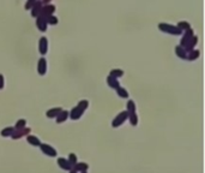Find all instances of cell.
<instances>
[{"mask_svg": "<svg viewBox=\"0 0 205 173\" xmlns=\"http://www.w3.org/2000/svg\"><path fill=\"white\" fill-rule=\"evenodd\" d=\"M70 173H78V172H76L75 170H71V171H70Z\"/></svg>", "mask_w": 205, "mask_h": 173, "instance_id": "obj_20", "label": "cell"}, {"mask_svg": "<svg viewBox=\"0 0 205 173\" xmlns=\"http://www.w3.org/2000/svg\"><path fill=\"white\" fill-rule=\"evenodd\" d=\"M67 117H68V112L67 111H61L59 114H58V117H56V123H64L65 120L67 119Z\"/></svg>", "mask_w": 205, "mask_h": 173, "instance_id": "obj_8", "label": "cell"}, {"mask_svg": "<svg viewBox=\"0 0 205 173\" xmlns=\"http://www.w3.org/2000/svg\"><path fill=\"white\" fill-rule=\"evenodd\" d=\"M4 88V77L0 75V89Z\"/></svg>", "mask_w": 205, "mask_h": 173, "instance_id": "obj_19", "label": "cell"}, {"mask_svg": "<svg viewBox=\"0 0 205 173\" xmlns=\"http://www.w3.org/2000/svg\"><path fill=\"white\" fill-rule=\"evenodd\" d=\"M108 83H109V86H112L113 88H115V89H118L119 86V83L115 81V79H113V77L110 76V77H108Z\"/></svg>", "mask_w": 205, "mask_h": 173, "instance_id": "obj_15", "label": "cell"}, {"mask_svg": "<svg viewBox=\"0 0 205 173\" xmlns=\"http://www.w3.org/2000/svg\"><path fill=\"white\" fill-rule=\"evenodd\" d=\"M39 147H40V149H41V151H42L43 154H46V155L49 156V158H55V156L58 155L56 150L54 149L52 146H49V144H47V143H41Z\"/></svg>", "mask_w": 205, "mask_h": 173, "instance_id": "obj_2", "label": "cell"}, {"mask_svg": "<svg viewBox=\"0 0 205 173\" xmlns=\"http://www.w3.org/2000/svg\"><path fill=\"white\" fill-rule=\"evenodd\" d=\"M29 133H30V129H28V128H24V129H19V130L14 129L13 133L11 135V138H13V140H19L23 136L29 135Z\"/></svg>", "mask_w": 205, "mask_h": 173, "instance_id": "obj_4", "label": "cell"}, {"mask_svg": "<svg viewBox=\"0 0 205 173\" xmlns=\"http://www.w3.org/2000/svg\"><path fill=\"white\" fill-rule=\"evenodd\" d=\"M127 118H129V113H127V111H126V112H121L118 117L113 120V124H112L113 128H118V126H120V125H121V124H122Z\"/></svg>", "mask_w": 205, "mask_h": 173, "instance_id": "obj_3", "label": "cell"}, {"mask_svg": "<svg viewBox=\"0 0 205 173\" xmlns=\"http://www.w3.org/2000/svg\"><path fill=\"white\" fill-rule=\"evenodd\" d=\"M13 131H14L13 128H6V129H4L1 131V136L2 137H11V135L13 133Z\"/></svg>", "mask_w": 205, "mask_h": 173, "instance_id": "obj_10", "label": "cell"}, {"mask_svg": "<svg viewBox=\"0 0 205 173\" xmlns=\"http://www.w3.org/2000/svg\"><path fill=\"white\" fill-rule=\"evenodd\" d=\"M118 94H119V96H121V97H129V94H127V91H126L125 89L120 88V86L118 88Z\"/></svg>", "mask_w": 205, "mask_h": 173, "instance_id": "obj_16", "label": "cell"}, {"mask_svg": "<svg viewBox=\"0 0 205 173\" xmlns=\"http://www.w3.org/2000/svg\"><path fill=\"white\" fill-rule=\"evenodd\" d=\"M58 166L61 168V170H64V171H71L72 170V165L68 162L67 159H64V158H59L58 159Z\"/></svg>", "mask_w": 205, "mask_h": 173, "instance_id": "obj_5", "label": "cell"}, {"mask_svg": "<svg viewBox=\"0 0 205 173\" xmlns=\"http://www.w3.org/2000/svg\"><path fill=\"white\" fill-rule=\"evenodd\" d=\"M25 124H27V120L25 119H21L16 123V130H19V129H24L25 128Z\"/></svg>", "mask_w": 205, "mask_h": 173, "instance_id": "obj_13", "label": "cell"}, {"mask_svg": "<svg viewBox=\"0 0 205 173\" xmlns=\"http://www.w3.org/2000/svg\"><path fill=\"white\" fill-rule=\"evenodd\" d=\"M127 113H129V114L136 113V106H134V102H133V101H129V103H127Z\"/></svg>", "mask_w": 205, "mask_h": 173, "instance_id": "obj_12", "label": "cell"}, {"mask_svg": "<svg viewBox=\"0 0 205 173\" xmlns=\"http://www.w3.org/2000/svg\"><path fill=\"white\" fill-rule=\"evenodd\" d=\"M122 71H118V70H114L113 72H112V77H114V76H122Z\"/></svg>", "mask_w": 205, "mask_h": 173, "instance_id": "obj_18", "label": "cell"}, {"mask_svg": "<svg viewBox=\"0 0 205 173\" xmlns=\"http://www.w3.org/2000/svg\"><path fill=\"white\" fill-rule=\"evenodd\" d=\"M61 112V108H53V109H49L47 112V117L48 118H56L58 114Z\"/></svg>", "mask_w": 205, "mask_h": 173, "instance_id": "obj_9", "label": "cell"}, {"mask_svg": "<svg viewBox=\"0 0 205 173\" xmlns=\"http://www.w3.org/2000/svg\"><path fill=\"white\" fill-rule=\"evenodd\" d=\"M88 107V101H80L79 103H78V106L71 112V119H73V120H77V119L80 118V116L83 114V112L85 111V108Z\"/></svg>", "mask_w": 205, "mask_h": 173, "instance_id": "obj_1", "label": "cell"}, {"mask_svg": "<svg viewBox=\"0 0 205 173\" xmlns=\"http://www.w3.org/2000/svg\"><path fill=\"white\" fill-rule=\"evenodd\" d=\"M39 66H40V69H39V72H40V75H43V74L46 72V69H44V60H41Z\"/></svg>", "mask_w": 205, "mask_h": 173, "instance_id": "obj_17", "label": "cell"}, {"mask_svg": "<svg viewBox=\"0 0 205 173\" xmlns=\"http://www.w3.org/2000/svg\"><path fill=\"white\" fill-rule=\"evenodd\" d=\"M88 168H89V165H88L86 162H77L75 166L72 167V170H75L76 172H78V173L88 171Z\"/></svg>", "mask_w": 205, "mask_h": 173, "instance_id": "obj_6", "label": "cell"}, {"mask_svg": "<svg viewBox=\"0 0 205 173\" xmlns=\"http://www.w3.org/2000/svg\"><path fill=\"white\" fill-rule=\"evenodd\" d=\"M67 160H68V162H70V163L72 165V167H73V166H75L76 163L78 162V159H77V155H76L75 153H71V154L68 155V159H67Z\"/></svg>", "mask_w": 205, "mask_h": 173, "instance_id": "obj_11", "label": "cell"}, {"mask_svg": "<svg viewBox=\"0 0 205 173\" xmlns=\"http://www.w3.org/2000/svg\"><path fill=\"white\" fill-rule=\"evenodd\" d=\"M27 141H28L29 144H31V146H34V147H39V146L41 144L40 140H39L36 136H34V135H29V136L27 137Z\"/></svg>", "mask_w": 205, "mask_h": 173, "instance_id": "obj_7", "label": "cell"}, {"mask_svg": "<svg viewBox=\"0 0 205 173\" xmlns=\"http://www.w3.org/2000/svg\"><path fill=\"white\" fill-rule=\"evenodd\" d=\"M129 121H131L132 125H137V123H138V117L136 116V113L129 114Z\"/></svg>", "mask_w": 205, "mask_h": 173, "instance_id": "obj_14", "label": "cell"}, {"mask_svg": "<svg viewBox=\"0 0 205 173\" xmlns=\"http://www.w3.org/2000/svg\"><path fill=\"white\" fill-rule=\"evenodd\" d=\"M80 173H86V171H84V172H80Z\"/></svg>", "mask_w": 205, "mask_h": 173, "instance_id": "obj_21", "label": "cell"}]
</instances>
